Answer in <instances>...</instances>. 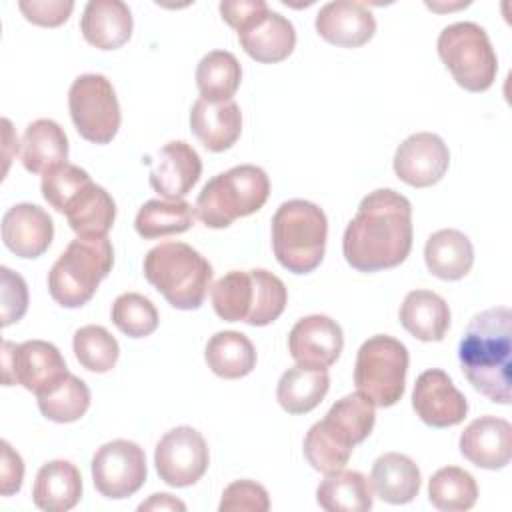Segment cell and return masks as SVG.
<instances>
[{"label":"cell","mask_w":512,"mask_h":512,"mask_svg":"<svg viewBox=\"0 0 512 512\" xmlns=\"http://www.w3.org/2000/svg\"><path fill=\"white\" fill-rule=\"evenodd\" d=\"M412 250V204L392 188L368 192L342 236V254L358 272L400 266Z\"/></svg>","instance_id":"1"},{"label":"cell","mask_w":512,"mask_h":512,"mask_svg":"<svg viewBox=\"0 0 512 512\" xmlns=\"http://www.w3.org/2000/svg\"><path fill=\"white\" fill-rule=\"evenodd\" d=\"M458 362L466 380L490 402L512 400V314L506 306L476 314L460 344Z\"/></svg>","instance_id":"2"},{"label":"cell","mask_w":512,"mask_h":512,"mask_svg":"<svg viewBox=\"0 0 512 512\" xmlns=\"http://www.w3.org/2000/svg\"><path fill=\"white\" fill-rule=\"evenodd\" d=\"M374 422V404L366 396L360 392L342 396L330 406L326 416L306 432L302 444L304 458L322 474L342 470L354 446L370 436Z\"/></svg>","instance_id":"3"},{"label":"cell","mask_w":512,"mask_h":512,"mask_svg":"<svg viewBox=\"0 0 512 512\" xmlns=\"http://www.w3.org/2000/svg\"><path fill=\"white\" fill-rule=\"evenodd\" d=\"M214 312L226 322L268 326L280 318L288 302L284 282L264 270H230L210 290Z\"/></svg>","instance_id":"4"},{"label":"cell","mask_w":512,"mask_h":512,"mask_svg":"<svg viewBox=\"0 0 512 512\" xmlns=\"http://www.w3.org/2000/svg\"><path fill=\"white\" fill-rule=\"evenodd\" d=\"M146 280L178 310H198L212 282V264L186 242H162L144 256Z\"/></svg>","instance_id":"5"},{"label":"cell","mask_w":512,"mask_h":512,"mask_svg":"<svg viewBox=\"0 0 512 512\" xmlns=\"http://www.w3.org/2000/svg\"><path fill=\"white\" fill-rule=\"evenodd\" d=\"M328 220L324 210L308 200H286L272 216V250L280 266L292 274L316 270L326 252Z\"/></svg>","instance_id":"6"},{"label":"cell","mask_w":512,"mask_h":512,"mask_svg":"<svg viewBox=\"0 0 512 512\" xmlns=\"http://www.w3.org/2000/svg\"><path fill=\"white\" fill-rule=\"evenodd\" d=\"M268 196V174L260 166L240 164L216 174L204 184L194 212L208 228H228L234 220L258 212Z\"/></svg>","instance_id":"7"},{"label":"cell","mask_w":512,"mask_h":512,"mask_svg":"<svg viewBox=\"0 0 512 512\" xmlns=\"http://www.w3.org/2000/svg\"><path fill=\"white\" fill-rule=\"evenodd\" d=\"M114 248L108 236H76L48 272V292L64 308L84 306L110 274Z\"/></svg>","instance_id":"8"},{"label":"cell","mask_w":512,"mask_h":512,"mask_svg":"<svg viewBox=\"0 0 512 512\" xmlns=\"http://www.w3.org/2000/svg\"><path fill=\"white\" fill-rule=\"evenodd\" d=\"M436 50L458 86L468 92L488 90L498 72V58L486 30L476 22H454L442 28Z\"/></svg>","instance_id":"9"},{"label":"cell","mask_w":512,"mask_h":512,"mask_svg":"<svg viewBox=\"0 0 512 512\" xmlns=\"http://www.w3.org/2000/svg\"><path fill=\"white\" fill-rule=\"evenodd\" d=\"M408 362V348L400 340L388 334L370 336L356 354V390L374 406H394L404 394Z\"/></svg>","instance_id":"10"},{"label":"cell","mask_w":512,"mask_h":512,"mask_svg":"<svg viewBox=\"0 0 512 512\" xmlns=\"http://www.w3.org/2000/svg\"><path fill=\"white\" fill-rule=\"evenodd\" d=\"M68 108L74 128L92 144L112 142L122 122L116 90L104 74L74 78L68 90Z\"/></svg>","instance_id":"11"},{"label":"cell","mask_w":512,"mask_h":512,"mask_svg":"<svg viewBox=\"0 0 512 512\" xmlns=\"http://www.w3.org/2000/svg\"><path fill=\"white\" fill-rule=\"evenodd\" d=\"M68 374V366L60 350L46 340H26L2 344V384H20L28 392L40 394Z\"/></svg>","instance_id":"12"},{"label":"cell","mask_w":512,"mask_h":512,"mask_svg":"<svg viewBox=\"0 0 512 512\" xmlns=\"http://www.w3.org/2000/svg\"><path fill=\"white\" fill-rule=\"evenodd\" d=\"M90 470L92 482L104 498L122 500L136 494L146 482V454L136 442L118 438L94 452Z\"/></svg>","instance_id":"13"},{"label":"cell","mask_w":512,"mask_h":512,"mask_svg":"<svg viewBox=\"0 0 512 512\" xmlns=\"http://www.w3.org/2000/svg\"><path fill=\"white\" fill-rule=\"evenodd\" d=\"M208 464V444L192 426H176L168 430L154 450V466L160 480L174 488L196 484L206 474Z\"/></svg>","instance_id":"14"},{"label":"cell","mask_w":512,"mask_h":512,"mask_svg":"<svg viewBox=\"0 0 512 512\" xmlns=\"http://www.w3.org/2000/svg\"><path fill=\"white\" fill-rule=\"evenodd\" d=\"M412 408L416 416L432 428L456 426L468 414L464 394L440 368H430L416 378L412 390Z\"/></svg>","instance_id":"15"},{"label":"cell","mask_w":512,"mask_h":512,"mask_svg":"<svg viewBox=\"0 0 512 512\" xmlns=\"http://www.w3.org/2000/svg\"><path fill=\"white\" fill-rule=\"evenodd\" d=\"M450 152L444 140L432 132L410 134L394 154L396 176L414 188H428L440 182L448 170Z\"/></svg>","instance_id":"16"},{"label":"cell","mask_w":512,"mask_h":512,"mask_svg":"<svg viewBox=\"0 0 512 512\" xmlns=\"http://www.w3.org/2000/svg\"><path fill=\"white\" fill-rule=\"evenodd\" d=\"M344 348V334L336 320L324 314L300 318L288 334L290 356L306 368H330Z\"/></svg>","instance_id":"17"},{"label":"cell","mask_w":512,"mask_h":512,"mask_svg":"<svg viewBox=\"0 0 512 512\" xmlns=\"http://www.w3.org/2000/svg\"><path fill=\"white\" fill-rule=\"evenodd\" d=\"M150 164V186L166 200H182L202 174V160L198 152L184 140L164 144Z\"/></svg>","instance_id":"18"},{"label":"cell","mask_w":512,"mask_h":512,"mask_svg":"<svg viewBox=\"0 0 512 512\" xmlns=\"http://www.w3.org/2000/svg\"><path fill=\"white\" fill-rule=\"evenodd\" d=\"M54 238V222L50 214L30 202L14 204L2 216L4 246L18 258L42 256Z\"/></svg>","instance_id":"19"},{"label":"cell","mask_w":512,"mask_h":512,"mask_svg":"<svg viewBox=\"0 0 512 512\" xmlns=\"http://www.w3.org/2000/svg\"><path fill=\"white\" fill-rule=\"evenodd\" d=\"M462 456L478 468L500 470L512 458V426L498 416H480L460 434Z\"/></svg>","instance_id":"20"},{"label":"cell","mask_w":512,"mask_h":512,"mask_svg":"<svg viewBox=\"0 0 512 512\" xmlns=\"http://www.w3.org/2000/svg\"><path fill=\"white\" fill-rule=\"evenodd\" d=\"M238 42L256 62L276 64L294 52L296 30L286 16L266 8L238 30Z\"/></svg>","instance_id":"21"},{"label":"cell","mask_w":512,"mask_h":512,"mask_svg":"<svg viewBox=\"0 0 512 512\" xmlns=\"http://www.w3.org/2000/svg\"><path fill=\"white\" fill-rule=\"evenodd\" d=\"M314 26L320 38L340 48L364 46L376 32L374 14L362 2L350 0L324 4L316 14Z\"/></svg>","instance_id":"22"},{"label":"cell","mask_w":512,"mask_h":512,"mask_svg":"<svg viewBox=\"0 0 512 512\" xmlns=\"http://www.w3.org/2000/svg\"><path fill=\"white\" fill-rule=\"evenodd\" d=\"M190 130L210 152H224L242 132V112L234 100L208 102L198 98L190 110Z\"/></svg>","instance_id":"23"},{"label":"cell","mask_w":512,"mask_h":512,"mask_svg":"<svg viewBox=\"0 0 512 512\" xmlns=\"http://www.w3.org/2000/svg\"><path fill=\"white\" fill-rule=\"evenodd\" d=\"M132 12L122 0H90L80 18V32L98 50H116L132 36Z\"/></svg>","instance_id":"24"},{"label":"cell","mask_w":512,"mask_h":512,"mask_svg":"<svg viewBox=\"0 0 512 512\" xmlns=\"http://www.w3.org/2000/svg\"><path fill=\"white\" fill-rule=\"evenodd\" d=\"M82 498L80 470L68 460H50L40 466L32 500L36 508L46 512H66L74 508Z\"/></svg>","instance_id":"25"},{"label":"cell","mask_w":512,"mask_h":512,"mask_svg":"<svg viewBox=\"0 0 512 512\" xmlns=\"http://www.w3.org/2000/svg\"><path fill=\"white\" fill-rule=\"evenodd\" d=\"M370 484L378 498L388 504H408L420 492V468L400 452H386L376 458L370 472Z\"/></svg>","instance_id":"26"},{"label":"cell","mask_w":512,"mask_h":512,"mask_svg":"<svg viewBox=\"0 0 512 512\" xmlns=\"http://www.w3.org/2000/svg\"><path fill=\"white\" fill-rule=\"evenodd\" d=\"M402 328L422 342H440L450 328V308L432 290H412L400 306Z\"/></svg>","instance_id":"27"},{"label":"cell","mask_w":512,"mask_h":512,"mask_svg":"<svg viewBox=\"0 0 512 512\" xmlns=\"http://www.w3.org/2000/svg\"><path fill=\"white\" fill-rule=\"evenodd\" d=\"M424 262L436 278L460 280L474 264V246L464 232L456 228H442L426 240Z\"/></svg>","instance_id":"28"},{"label":"cell","mask_w":512,"mask_h":512,"mask_svg":"<svg viewBox=\"0 0 512 512\" xmlns=\"http://www.w3.org/2000/svg\"><path fill=\"white\" fill-rule=\"evenodd\" d=\"M22 166L32 174H44L48 168L68 160V138L64 128L50 120L30 122L22 134Z\"/></svg>","instance_id":"29"},{"label":"cell","mask_w":512,"mask_h":512,"mask_svg":"<svg viewBox=\"0 0 512 512\" xmlns=\"http://www.w3.org/2000/svg\"><path fill=\"white\" fill-rule=\"evenodd\" d=\"M316 502L326 512H366L374 504L372 484L358 470H336L316 488Z\"/></svg>","instance_id":"30"},{"label":"cell","mask_w":512,"mask_h":512,"mask_svg":"<svg viewBox=\"0 0 512 512\" xmlns=\"http://www.w3.org/2000/svg\"><path fill=\"white\" fill-rule=\"evenodd\" d=\"M330 388V376L326 370L292 366L288 368L276 386V400L288 414H306L314 410Z\"/></svg>","instance_id":"31"},{"label":"cell","mask_w":512,"mask_h":512,"mask_svg":"<svg viewBox=\"0 0 512 512\" xmlns=\"http://www.w3.org/2000/svg\"><path fill=\"white\" fill-rule=\"evenodd\" d=\"M204 358L208 368L226 380L248 376L256 366V350L250 338L236 330H222L210 336Z\"/></svg>","instance_id":"32"},{"label":"cell","mask_w":512,"mask_h":512,"mask_svg":"<svg viewBox=\"0 0 512 512\" xmlns=\"http://www.w3.org/2000/svg\"><path fill=\"white\" fill-rule=\"evenodd\" d=\"M66 220L78 236H106L116 220L114 198L90 182L68 206Z\"/></svg>","instance_id":"33"},{"label":"cell","mask_w":512,"mask_h":512,"mask_svg":"<svg viewBox=\"0 0 512 512\" xmlns=\"http://www.w3.org/2000/svg\"><path fill=\"white\" fill-rule=\"evenodd\" d=\"M242 80V66L228 50H212L196 66V86L200 98L208 102L232 100Z\"/></svg>","instance_id":"34"},{"label":"cell","mask_w":512,"mask_h":512,"mask_svg":"<svg viewBox=\"0 0 512 512\" xmlns=\"http://www.w3.org/2000/svg\"><path fill=\"white\" fill-rule=\"evenodd\" d=\"M38 408L44 418L68 424L80 420L90 408V388L74 374H64L58 382L36 394Z\"/></svg>","instance_id":"35"},{"label":"cell","mask_w":512,"mask_h":512,"mask_svg":"<svg viewBox=\"0 0 512 512\" xmlns=\"http://www.w3.org/2000/svg\"><path fill=\"white\" fill-rule=\"evenodd\" d=\"M194 224V208L186 200H148L140 206L134 228L146 238H164L170 234H182Z\"/></svg>","instance_id":"36"},{"label":"cell","mask_w":512,"mask_h":512,"mask_svg":"<svg viewBox=\"0 0 512 512\" xmlns=\"http://www.w3.org/2000/svg\"><path fill=\"white\" fill-rule=\"evenodd\" d=\"M428 500L442 512L470 510L478 500L476 480L464 468L444 466L428 482Z\"/></svg>","instance_id":"37"},{"label":"cell","mask_w":512,"mask_h":512,"mask_svg":"<svg viewBox=\"0 0 512 512\" xmlns=\"http://www.w3.org/2000/svg\"><path fill=\"white\" fill-rule=\"evenodd\" d=\"M72 348L80 366L96 374L110 372L120 356V346L116 338L98 324L78 328L72 338Z\"/></svg>","instance_id":"38"},{"label":"cell","mask_w":512,"mask_h":512,"mask_svg":"<svg viewBox=\"0 0 512 512\" xmlns=\"http://www.w3.org/2000/svg\"><path fill=\"white\" fill-rule=\"evenodd\" d=\"M110 318L114 326L130 336L144 338L158 328V310L150 298L138 292H124L112 302Z\"/></svg>","instance_id":"39"},{"label":"cell","mask_w":512,"mask_h":512,"mask_svg":"<svg viewBox=\"0 0 512 512\" xmlns=\"http://www.w3.org/2000/svg\"><path fill=\"white\" fill-rule=\"evenodd\" d=\"M92 182L90 174L76 164L60 162L42 174V196L60 214H66L74 198Z\"/></svg>","instance_id":"40"},{"label":"cell","mask_w":512,"mask_h":512,"mask_svg":"<svg viewBox=\"0 0 512 512\" xmlns=\"http://www.w3.org/2000/svg\"><path fill=\"white\" fill-rule=\"evenodd\" d=\"M268 508H270L268 492L262 484L254 480H236L228 484L218 504L220 512H238V510L266 512Z\"/></svg>","instance_id":"41"},{"label":"cell","mask_w":512,"mask_h":512,"mask_svg":"<svg viewBox=\"0 0 512 512\" xmlns=\"http://www.w3.org/2000/svg\"><path fill=\"white\" fill-rule=\"evenodd\" d=\"M0 292H2V326H10L28 310V286L24 278L18 272H12L10 268H0Z\"/></svg>","instance_id":"42"},{"label":"cell","mask_w":512,"mask_h":512,"mask_svg":"<svg viewBox=\"0 0 512 512\" xmlns=\"http://www.w3.org/2000/svg\"><path fill=\"white\" fill-rule=\"evenodd\" d=\"M18 8L28 22L36 26L54 28L64 24L70 18L74 10V2L72 0H22L18 2Z\"/></svg>","instance_id":"43"},{"label":"cell","mask_w":512,"mask_h":512,"mask_svg":"<svg viewBox=\"0 0 512 512\" xmlns=\"http://www.w3.org/2000/svg\"><path fill=\"white\" fill-rule=\"evenodd\" d=\"M24 462L20 454L2 440V464H0V492L2 496H12L22 488Z\"/></svg>","instance_id":"44"},{"label":"cell","mask_w":512,"mask_h":512,"mask_svg":"<svg viewBox=\"0 0 512 512\" xmlns=\"http://www.w3.org/2000/svg\"><path fill=\"white\" fill-rule=\"evenodd\" d=\"M266 8L268 4L264 0H234V2H220L218 6L222 20L236 32Z\"/></svg>","instance_id":"45"},{"label":"cell","mask_w":512,"mask_h":512,"mask_svg":"<svg viewBox=\"0 0 512 512\" xmlns=\"http://www.w3.org/2000/svg\"><path fill=\"white\" fill-rule=\"evenodd\" d=\"M140 512L144 510H180L184 512L186 510V504L178 498H174L172 494H166V492H160V494H152L146 502H142L138 506Z\"/></svg>","instance_id":"46"}]
</instances>
